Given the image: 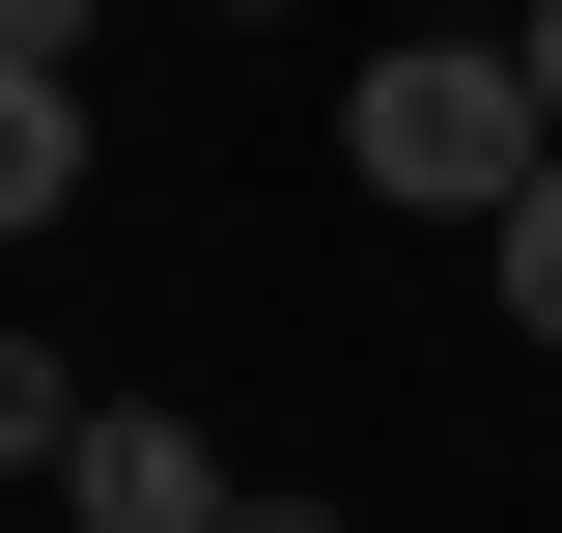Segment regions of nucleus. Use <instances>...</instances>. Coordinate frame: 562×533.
<instances>
[{"mask_svg":"<svg viewBox=\"0 0 562 533\" xmlns=\"http://www.w3.org/2000/svg\"><path fill=\"white\" fill-rule=\"evenodd\" d=\"M338 169L366 197H422V225H506L562 169V84H535V29H394V57L338 84Z\"/></svg>","mask_w":562,"mask_h":533,"instance_id":"obj_1","label":"nucleus"},{"mask_svg":"<svg viewBox=\"0 0 562 533\" xmlns=\"http://www.w3.org/2000/svg\"><path fill=\"white\" fill-rule=\"evenodd\" d=\"M57 506H85V533H254V477H225L198 421H140V394H113V421H85V477H57Z\"/></svg>","mask_w":562,"mask_h":533,"instance_id":"obj_2","label":"nucleus"},{"mask_svg":"<svg viewBox=\"0 0 562 533\" xmlns=\"http://www.w3.org/2000/svg\"><path fill=\"white\" fill-rule=\"evenodd\" d=\"M57 197H85V57H0V225L57 253Z\"/></svg>","mask_w":562,"mask_h":533,"instance_id":"obj_3","label":"nucleus"},{"mask_svg":"<svg viewBox=\"0 0 562 533\" xmlns=\"http://www.w3.org/2000/svg\"><path fill=\"white\" fill-rule=\"evenodd\" d=\"M506 337H535V365H562V169H535V197H506Z\"/></svg>","mask_w":562,"mask_h":533,"instance_id":"obj_4","label":"nucleus"},{"mask_svg":"<svg viewBox=\"0 0 562 533\" xmlns=\"http://www.w3.org/2000/svg\"><path fill=\"white\" fill-rule=\"evenodd\" d=\"M85 29H113V0H0V57H85Z\"/></svg>","mask_w":562,"mask_h":533,"instance_id":"obj_5","label":"nucleus"},{"mask_svg":"<svg viewBox=\"0 0 562 533\" xmlns=\"http://www.w3.org/2000/svg\"><path fill=\"white\" fill-rule=\"evenodd\" d=\"M535 84H562V0H535Z\"/></svg>","mask_w":562,"mask_h":533,"instance_id":"obj_6","label":"nucleus"}]
</instances>
